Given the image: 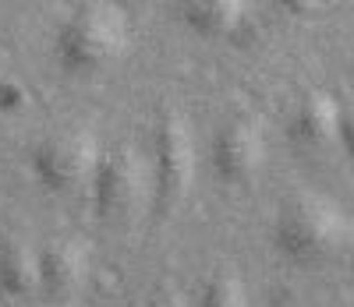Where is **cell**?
<instances>
[{"label":"cell","instance_id":"8fae6325","mask_svg":"<svg viewBox=\"0 0 354 307\" xmlns=\"http://www.w3.org/2000/svg\"><path fill=\"white\" fill-rule=\"evenodd\" d=\"M198 307H252L248 300V286L238 272H216L209 283H205L202 297H198Z\"/></svg>","mask_w":354,"mask_h":307},{"label":"cell","instance_id":"4fadbf2b","mask_svg":"<svg viewBox=\"0 0 354 307\" xmlns=\"http://www.w3.org/2000/svg\"><path fill=\"white\" fill-rule=\"evenodd\" d=\"M340 148L354 163V103H340Z\"/></svg>","mask_w":354,"mask_h":307},{"label":"cell","instance_id":"8992f818","mask_svg":"<svg viewBox=\"0 0 354 307\" xmlns=\"http://www.w3.org/2000/svg\"><path fill=\"white\" fill-rule=\"evenodd\" d=\"M266 128L252 113H238L220 124L213 138V173L227 188H245L266 166Z\"/></svg>","mask_w":354,"mask_h":307},{"label":"cell","instance_id":"9c48e42d","mask_svg":"<svg viewBox=\"0 0 354 307\" xmlns=\"http://www.w3.org/2000/svg\"><path fill=\"white\" fill-rule=\"evenodd\" d=\"M174 14L188 32L202 39H223L238 32L248 14V0H174Z\"/></svg>","mask_w":354,"mask_h":307},{"label":"cell","instance_id":"277c9868","mask_svg":"<svg viewBox=\"0 0 354 307\" xmlns=\"http://www.w3.org/2000/svg\"><path fill=\"white\" fill-rule=\"evenodd\" d=\"M88 198L103 223H124L142 208L145 198H153V173L131 145H117L103 152L88 184Z\"/></svg>","mask_w":354,"mask_h":307},{"label":"cell","instance_id":"7a4b0ae2","mask_svg":"<svg viewBox=\"0 0 354 307\" xmlns=\"http://www.w3.org/2000/svg\"><path fill=\"white\" fill-rule=\"evenodd\" d=\"M131 50V18L113 0H82L57 28V60L75 78L100 75Z\"/></svg>","mask_w":354,"mask_h":307},{"label":"cell","instance_id":"52a82bcc","mask_svg":"<svg viewBox=\"0 0 354 307\" xmlns=\"http://www.w3.org/2000/svg\"><path fill=\"white\" fill-rule=\"evenodd\" d=\"M88 268H93V255L85 240L53 237L39 248V290L57 304H68L85 290Z\"/></svg>","mask_w":354,"mask_h":307},{"label":"cell","instance_id":"5b68a950","mask_svg":"<svg viewBox=\"0 0 354 307\" xmlns=\"http://www.w3.org/2000/svg\"><path fill=\"white\" fill-rule=\"evenodd\" d=\"M103 159L100 138L88 128H64L46 135L32 152V173L53 195H75L88 191L93 173Z\"/></svg>","mask_w":354,"mask_h":307},{"label":"cell","instance_id":"30bf717a","mask_svg":"<svg viewBox=\"0 0 354 307\" xmlns=\"http://www.w3.org/2000/svg\"><path fill=\"white\" fill-rule=\"evenodd\" d=\"M39 290V251L25 240H8L0 248V293L25 300Z\"/></svg>","mask_w":354,"mask_h":307},{"label":"cell","instance_id":"ba28073f","mask_svg":"<svg viewBox=\"0 0 354 307\" xmlns=\"http://www.w3.org/2000/svg\"><path fill=\"white\" fill-rule=\"evenodd\" d=\"M287 135L305 152H326V148L340 145V103L330 92H308L294 106Z\"/></svg>","mask_w":354,"mask_h":307},{"label":"cell","instance_id":"7c38bea8","mask_svg":"<svg viewBox=\"0 0 354 307\" xmlns=\"http://www.w3.org/2000/svg\"><path fill=\"white\" fill-rule=\"evenodd\" d=\"M273 4L287 14V18H298V21H308V18H319L333 8V0H273Z\"/></svg>","mask_w":354,"mask_h":307},{"label":"cell","instance_id":"6da1fadb","mask_svg":"<svg viewBox=\"0 0 354 307\" xmlns=\"http://www.w3.org/2000/svg\"><path fill=\"white\" fill-rule=\"evenodd\" d=\"M273 248L301 268L344 261L354 255V216L322 191H294L277 208Z\"/></svg>","mask_w":354,"mask_h":307},{"label":"cell","instance_id":"5bb4252c","mask_svg":"<svg viewBox=\"0 0 354 307\" xmlns=\"http://www.w3.org/2000/svg\"><path fill=\"white\" fill-rule=\"evenodd\" d=\"M145 307H192L181 293H160V297H153Z\"/></svg>","mask_w":354,"mask_h":307},{"label":"cell","instance_id":"3957f363","mask_svg":"<svg viewBox=\"0 0 354 307\" xmlns=\"http://www.w3.org/2000/svg\"><path fill=\"white\" fill-rule=\"evenodd\" d=\"M195 131L185 110H163L156 124V141H153V208L156 216L170 219L192 195L195 184Z\"/></svg>","mask_w":354,"mask_h":307}]
</instances>
